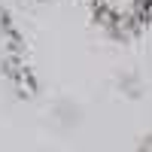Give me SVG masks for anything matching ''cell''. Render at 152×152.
Listing matches in <instances>:
<instances>
[{
	"instance_id": "6da1fadb",
	"label": "cell",
	"mask_w": 152,
	"mask_h": 152,
	"mask_svg": "<svg viewBox=\"0 0 152 152\" xmlns=\"http://www.w3.org/2000/svg\"><path fill=\"white\" fill-rule=\"evenodd\" d=\"M88 3L94 18L119 37L137 34L152 18V0H88Z\"/></svg>"
},
{
	"instance_id": "7a4b0ae2",
	"label": "cell",
	"mask_w": 152,
	"mask_h": 152,
	"mask_svg": "<svg viewBox=\"0 0 152 152\" xmlns=\"http://www.w3.org/2000/svg\"><path fill=\"white\" fill-rule=\"evenodd\" d=\"M0 73L9 79H21L24 76V49L21 37L12 28V21L3 9H0Z\"/></svg>"
}]
</instances>
